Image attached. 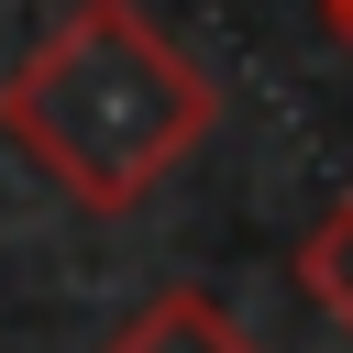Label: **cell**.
<instances>
[{
    "label": "cell",
    "mask_w": 353,
    "mask_h": 353,
    "mask_svg": "<svg viewBox=\"0 0 353 353\" xmlns=\"http://www.w3.org/2000/svg\"><path fill=\"white\" fill-rule=\"evenodd\" d=\"M210 110H221V88L199 77V55H188L154 11H132V0H77V11L0 77V132H11V154H22L44 188H66L77 210H132V199H154V188L199 154Z\"/></svg>",
    "instance_id": "obj_1"
},
{
    "label": "cell",
    "mask_w": 353,
    "mask_h": 353,
    "mask_svg": "<svg viewBox=\"0 0 353 353\" xmlns=\"http://www.w3.org/2000/svg\"><path fill=\"white\" fill-rule=\"evenodd\" d=\"M99 353H265L221 298H199V287H165V298H143Z\"/></svg>",
    "instance_id": "obj_2"
},
{
    "label": "cell",
    "mask_w": 353,
    "mask_h": 353,
    "mask_svg": "<svg viewBox=\"0 0 353 353\" xmlns=\"http://www.w3.org/2000/svg\"><path fill=\"white\" fill-rule=\"evenodd\" d=\"M298 298H309L331 331H353V188L309 221V243H298Z\"/></svg>",
    "instance_id": "obj_3"
},
{
    "label": "cell",
    "mask_w": 353,
    "mask_h": 353,
    "mask_svg": "<svg viewBox=\"0 0 353 353\" xmlns=\"http://www.w3.org/2000/svg\"><path fill=\"white\" fill-rule=\"evenodd\" d=\"M331 33H342V44H353V0H331Z\"/></svg>",
    "instance_id": "obj_4"
},
{
    "label": "cell",
    "mask_w": 353,
    "mask_h": 353,
    "mask_svg": "<svg viewBox=\"0 0 353 353\" xmlns=\"http://www.w3.org/2000/svg\"><path fill=\"white\" fill-rule=\"evenodd\" d=\"M320 11H331V0H320Z\"/></svg>",
    "instance_id": "obj_5"
}]
</instances>
